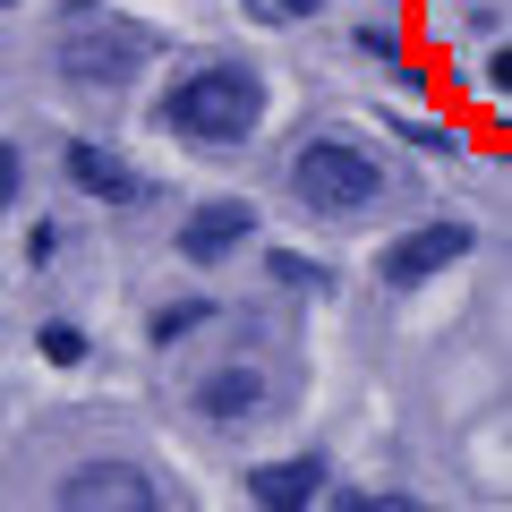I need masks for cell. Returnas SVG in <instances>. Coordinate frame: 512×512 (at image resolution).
I'll list each match as a JSON object with an SVG mask.
<instances>
[{
	"label": "cell",
	"instance_id": "cell-13",
	"mask_svg": "<svg viewBox=\"0 0 512 512\" xmlns=\"http://www.w3.org/2000/svg\"><path fill=\"white\" fill-rule=\"evenodd\" d=\"M35 350H43L52 367H77V359H86V333H77V325H60V316H52V325L35 333Z\"/></svg>",
	"mask_w": 512,
	"mask_h": 512
},
{
	"label": "cell",
	"instance_id": "cell-3",
	"mask_svg": "<svg viewBox=\"0 0 512 512\" xmlns=\"http://www.w3.org/2000/svg\"><path fill=\"white\" fill-rule=\"evenodd\" d=\"M291 197L308 205L316 222H359V214H376V205L393 197V171H384V154L359 146V137H308V146L291 154Z\"/></svg>",
	"mask_w": 512,
	"mask_h": 512
},
{
	"label": "cell",
	"instance_id": "cell-19",
	"mask_svg": "<svg viewBox=\"0 0 512 512\" xmlns=\"http://www.w3.org/2000/svg\"><path fill=\"white\" fill-rule=\"evenodd\" d=\"M0 9H9V0H0Z\"/></svg>",
	"mask_w": 512,
	"mask_h": 512
},
{
	"label": "cell",
	"instance_id": "cell-1",
	"mask_svg": "<svg viewBox=\"0 0 512 512\" xmlns=\"http://www.w3.org/2000/svg\"><path fill=\"white\" fill-rule=\"evenodd\" d=\"M154 120L180 137V146H248L265 128V77L248 60H188L163 86Z\"/></svg>",
	"mask_w": 512,
	"mask_h": 512
},
{
	"label": "cell",
	"instance_id": "cell-12",
	"mask_svg": "<svg viewBox=\"0 0 512 512\" xmlns=\"http://www.w3.org/2000/svg\"><path fill=\"white\" fill-rule=\"evenodd\" d=\"M333 512H419V495H402V487H359V495H333Z\"/></svg>",
	"mask_w": 512,
	"mask_h": 512
},
{
	"label": "cell",
	"instance_id": "cell-8",
	"mask_svg": "<svg viewBox=\"0 0 512 512\" xmlns=\"http://www.w3.org/2000/svg\"><path fill=\"white\" fill-rule=\"evenodd\" d=\"M333 495V461L325 453H291V461H256L248 470V504L256 512H316Z\"/></svg>",
	"mask_w": 512,
	"mask_h": 512
},
{
	"label": "cell",
	"instance_id": "cell-10",
	"mask_svg": "<svg viewBox=\"0 0 512 512\" xmlns=\"http://www.w3.org/2000/svg\"><path fill=\"white\" fill-rule=\"evenodd\" d=\"M265 282H282V291H333V265H316L299 248H265Z\"/></svg>",
	"mask_w": 512,
	"mask_h": 512
},
{
	"label": "cell",
	"instance_id": "cell-15",
	"mask_svg": "<svg viewBox=\"0 0 512 512\" xmlns=\"http://www.w3.org/2000/svg\"><path fill=\"white\" fill-rule=\"evenodd\" d=\"M359 52L367 60H410V35L402 26H359Z\"/></svg>",
	"mask_w": 512,
	"mask_h": 512
},
{
	"label": "cell",
	"instance_id": "cell-14",
	"mask_svg": "<svg viewBox=\"0 0 512 512\" xmlns=\"http://www.w3.org/2000/svg\"><path fill=\"white\" fill-rule=\"evenodd\" d=\"M393 137L419 146V154H461V137H453V128H436V120H393Z\"/></svg>",
	"mask_w": 512,
	"mask_h": 512
},
{
	"label": "cell",
	"instance_id": "cell-4",
	"mask_svg": "<svg viewBox=\"0 0 512 512\" xmlns=\"http://www.w3.org/2000/svg\"><path fill=\"white\" fill-rule=\"evenodd\" d=\"M470 248H478V222H461V214L410 222V231L376 256V282H384V291H419V282H436L444 265H461Z\"/></svg>",
	"mask_w": 512,
	"mask_h": 512
},
{
	"label": "cell",
	"instance_id": "cell-11",
	"mask_svg": "<svg viewBox=\"0 0 512 512\" xmlns=\"http://www.w3.org/2000/svg\"><path fill=\"white\" fill-rule=\"evenodd\" d=\"M214 316H222L214 299H171V308H154V325H146V333H154V342L171 350V342H188V333H205Z\"/></svg>",
	"mask_w": 512,
	"mask_h": 512
},
{
	"label": "cell",
	"instance_id": "cell-17",
	"mask_svg": "<svg viewBox=\"0 0 512 512\" xmlns=\"http://www.w3.org/2000/svg\"><path fill=\"white\" fill-rule=\"evenodd\" d=\"M26 256H35V265H52V256H60V222H35V231H26Z\"/></svg>",
	"mask_w": 512,
	"mask_h": 512
},
{
	"label": "cell",
	"instance_id": "cell-7",
	"mask_svg": "<svg viewBox=\"0 0 512 512\" xmlns=\"http://www.w3.org/2000/svg\"><path fill=\"white\" fill-rule=\"evenodd\" d=\"M265 402H274V384H265L256 359H222V367H205V376L188 384V410H197L205 427H256Z\"/></svg>",
	"mask_w": 512,
	"mask_h": 512
},
{
	"label": "cell",
	"instance_id": "cell-6",
	"mask_svg": "<svg viewBox=\"0 0 512 512\" xmlns=\"http://www.w3.org/2000/svg\"><path fill=\"white\" fill-rule=\"evenodd\" d=\"M256 205L248 197H205V205H188V222L171 231V248H180V265H231L239 248L256 239Z\"/></svg>",
	"mask_w": 512,
	"mask_h": 512
},
{
	"label": "cell",
	"instance_id": "cell-2",
	"mask_svg": "<svg viewBox=\"0 0 512 512\" xmlns=\"http://www.w3.org/2000/svg\"><path fill=\"white\" fill-rule=\"evenodd\" d=\"M146 60H154V35H146V26H128V18H111L103 0H69V9H60V35H52L60 86H77V94H120Z\"/></svg>",
	"mask_w": 512,
	"mask_h": 512
},
{
	"label": "cell",
	"instance_id": "cell-9",
	"mask_svg": "<svg viewBox=\"0 0 512 512\" xmlns=\"http://www.w3.org/2000/svg\"><path fill=\"white\" fill-rule=\"evenodd\" d=\"M60 171H69V188H86V197H103V205H137L146 197L137 163H128L120 146H103V137H69V146H60Z\"/></svg>",
	"mask_w": 512,
	"mask_h": 512
},
{
	"label": "cell",
	"instance_id": "cell-5",
	"mask_svg": "<svg viewBox=\"0 0 512 512\" xmlns=\"http://www.w3.org/2000/svg\"><path fill=\"white\" fill-rule=\"evenodd\" d=\"M60 512H163V487H154V470L103 453V461H77L60 478Z\"/></svg>",
	"mask_w": 512,
	"mask_h": 512
},
{
	"label": "cell",
	"instance_id": "cell-16",
	"mask_svg": "<svg viewBox=\"0 0 512 512\" xmlns=\"http://www.w3.org/2000/svg\"><path fill=\"white\" fill-rule=\"evenodd\" d=\"M18 188H26V163H18V146L0 137V205H18Z\"/></svg>",
	"mask_w": 512,
	"mask_h": 512
},
{
	"label": "cell",
	"instance_id": "cell-18",
	"mask_svg": "<svg viewBox=\"0 0 512 512\" xmlns=\"http://www.w3.org/2000/svg\"><path fill=\"white\" fill-rule=\"evenodd\" d=\"M282 18H325V0H274Z\"/></svg>",
	"mask_w": 512,
	"mask_h": 512
}]
</instances>
